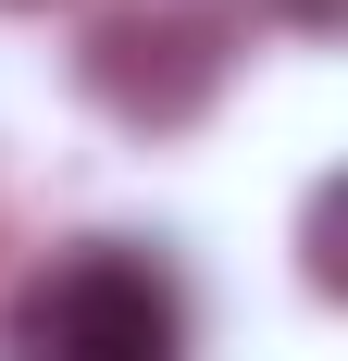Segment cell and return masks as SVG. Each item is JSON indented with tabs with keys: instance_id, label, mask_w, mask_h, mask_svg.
I'll list each match as a JSON object with an SVG mask.
<instances>
[{
	"instance_id": "obj_2",
	"label": "cell",
	"mask_w": 348,
	"mask_h": 361,
	"mask_svg": "<svg viewBox=\"0 0 348 361\" xmlns=\"http://www.w3.org/2000/svg\"><path fill=\"white\" fill-rule=\"evenodd\" d=\"M274 13H286V25H336V0H274Z\"/></svg>"
},
{
	"instance_id": "obj_1",
	"label": "cell",
	"mask_w": 348,
	"mask_h": 361,
	"mask_svg": "<svg viewBox=\"0 0 348 361\" xmlns=\"http://www.w3.org/2000/svg\"><path fill=\"white\" fill-rule=\"evenodd\" d=\"M0 349L13 361H187V299L137 250H75L13 299Z\"/></svg>"
}]
</instances>
